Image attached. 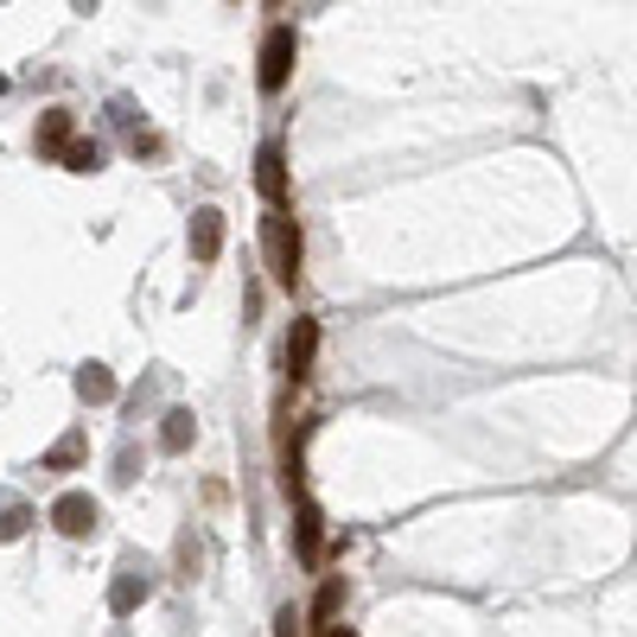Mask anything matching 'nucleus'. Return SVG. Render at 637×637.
Here are the masks:
<instances>
[{
    "label": "nucleus",
    "mask_w": 637,
    "mask_h": 637,
    "mask_svg": "<svg viewBox=\"0 0 637 637\" xmlns=\"http://www.w3.org/2000/svg\"><path fill=\"white\" fill-rule=\"evenodd\" d=\"M64 166H70V173H96V166H102V147H96V141H77V147L64 153Z\"/></svg>",
    "instance_id": "15"
},
{
    "label": "nucleus",
    "mask_w": 637,
    "mask_h": 637,
    "mask_svg": "<svg viewBox=\"0 0 637 637\" xmlns=\"http://www.w3.org/2000/svg\"><path fill=\"white\" fill-rule=\"evenodd\" d=\"M338 606H344V580H326V586H319V600H312V612H306V618H312V625H332L338 618Z\"/></svg>",
    "instance_id": "12"
},
{
    "label": "nucleus",
    "mask_w": 637,
    "mask_h": 637,
    "mask_svg": "<svg viewBox=\"0 0 637 637\" xmlns=\"http://www.w3.org/2000/svg\"><path fill=\"white\" fill-rule=\"evenodd\" d=\"M26 523H32L26 504H7V510H0V542H20V536H26Z\"/></svg>",
    "instance_id": "14"
},
{
    "label": "nucleus",
    "mask_w": 637,
    "mask_h": 637,
    "mask_svg": "<svg viewBox=\"0 0 637 637\" xmlns=\"http://www.w3.org/2000/svg\"><path fill=\"white\" fill-rule=\"evenodd\" d=\"M52 523H58L70 542H84V536H96V523H102V510H96L90 491H64L58 504H52Z\"/></svg>",
    "instance_id": "4"
},
{
    "label": "nucleus",
    "mask_w": 637,
    "mask_h": 637,
    "mask_svg": "<svg viewBox=\"0 0 637 637\" xmlns=\"http://www.w3.org/2000/svg\"><path fill=\"white\" fill-rule=\"evenodd\" d=\"M77 395L102 408V402H116V376H109L102 364H84V376H77Z\"/></svg>",
    "instance_id": "10"
},
{
    "label": "nucleus",
    "mask_w": 637,
    "mask_h": 637,
    "mask_svg": "<svg viewBox=\"0 0 637 637\" xmlns=\"http://www.w3.org/2000/svg\"><path fill=\"white\" fill-rule=\"evenodd\" d=\"M294 58H300V39H294V26H268V39H262V70H255V84L268 96L287 90V77H294Z\"/></svg>",
    "instance_id": "2"
},
{
    "label": "nucleus",
    "mask_w": 637,
    "mask_h": 637,
    "mask_svg": "<svg viewBox=\"0 0 637 637\" xmlns=\"http://www.w3.org/2000/svg\"><path fill=\"white\" fill-rule=\"evenodd\" d=\"M312 358H319V319H294V332H287V376L306 383Z\"/></svg>",
    "instance_id": "6"
},
{
    "label": "nucleus",
    "mask_w": 637,
    "mask_h": 637,
    "mask_svg": "<svg viewBox=\"0 0 637 637\" xmlns=\"http://www.w3.org/2000/svg\"><path fill=\"white\" fill-rule=\"evenodd\" d=\"M39 147L45 153H70L77 141H70V109H52L45 122H39Z\"/></svg>",
    "instance_id": "9"
},
{
    "label": "nucleus",
    "mask_w": 637,
    "mask_h": 637,
    "mask_svg": "<svg viewBox=\"0 0 637 637\" xmlns=\"http://www.w3.org/2000/svg\"><path fill=\"white\" fill-rule=\"evenodd\" d=\"M294 536H300V561L306 568H319V561H326V529H319L312 497H300V510H294Z\"/></svg>",
    "instance_id": "7"
},
{
    "label": "nucleus",
    "mask_w": 637,
    "mask_h": 637,
    "mask_svg": "<svg viewBox=\"0 0 637 637\" xmlns=\"http://www.w3.org/2000/svg\"><path fill=\"white\" fill-rule=\"evenodd\" d=\"M262 255H268V274H274V287H300V255H306V243H300V223L287 211H274L268 223H262Z\"/></svg>",
    "instance_id": "1"
},
{
    "label": "nucleus",
    "mask_w": 637,
    "mask_h": 637,
    "mask_svg": "<svg viewBox=\"0 0 637 637\" xmlns=\"http://www.w3.org/2000/svg\"><path fill=\"white\" fill-rule=\"evenodd\" d=\"M191 440H198V421H191V408H173V415H166V427H160V447H166V453H185Z\"/></svg>",
    "instance_id": "8"
},
{
    "label": "nucleus",
    "mask_w": 637,
    "mask_h": 637,
    "mask_svg": "<svg viewBox=\"0 0 637 637\" xmlns=\"http://www.w3.org/2000/svg\"><path fill=\"white\" fill-rule=\"evenodd\" d=\"M217 255H223V211L205 205V211H191V262L211 268Z\"/></svg>",
    "instance_id": "5"
},
{
    "label": "nucleus",
    "mask_w": 637,
    "mask_h": 637,
    "mask_svg": "<svg viewBox=\"0 0 637 637\" xmlns=\"http://www.w3.org/2000/svg\"><path fill=\"white\" fill-rule=\"evenodd\" d=\"M77 459H84V433H64L58 447H52V453H45V472H70V465H77Z\"/></svg>",
    "instance_id": "13"
},
{
    "label": "nucleus",
    "mask_w": 637,
    "mask_h": 637,
    "mask_svg": "<svg viewBox=\"0 0 637 637\" xmlns=\"http://www.w3.org/2000/svg\"><path fill=\"white\" fill-rule=\"evenodd\" d=\"M255 191L268 198V211H287V147L281 141H262L255 153Z\"/></svg>",
    "instance_id": "3"
},
{
    "label": "nucleus",
    "mask_w": 637,
    "mask_h": 637,
    "mask_svg": "<svg viewBox=\"0 0 637 637\" xmlns=\"http://www.w3.org/2000/svg\"><path fill=\"white\" fill-rule=\"evenodd\" d=\"M141 600H147V580H141V568H122L116 593H109V606H116V612H134Z\"/></svg>",
    "instance_id": "11"
},
{
    "label": "nucleus",
    "mask_w": 637,
    "mask_h": 637,
    "mask_svg": "<svg viewBox=\"0 0 637 637\" xmlns=\"http://www.w3.org/2000/svg\"><path fill=\"white\" fill-rule=\"evenodd\" d=\"M300 625H306V612H294V606H281V612H274V637H306Z\"/></svg>",
    "instance_id": "16"
}]
</instances>
